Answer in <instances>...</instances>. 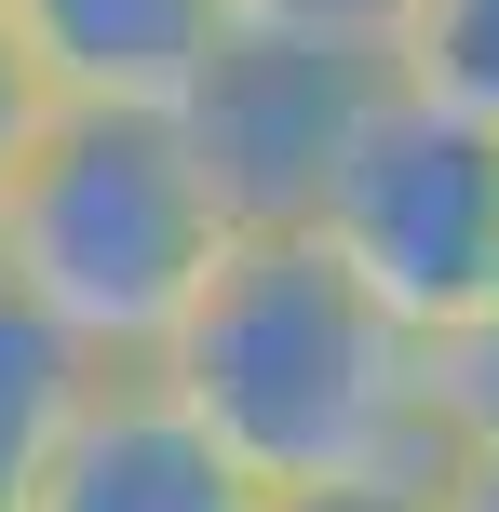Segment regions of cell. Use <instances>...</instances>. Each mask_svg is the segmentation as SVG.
Masks as SVG:
<instances>
[{
  "label": "cell",
  "mask_w": 499,
  "mask_h": 512,
  "mask_svg": "<svg viewBox=\"0 0 499 512\" xmlns=\"http://www.w3.org/2000/svg\"><path fill=\"white\" fill-rule=\"evenodd\" d=\"M311 243L392 310L405 337H473L499 310V135L446 122L419 95H378V122L351 135L338 189H324Z\"/></svg>",
  "instance_id": "3957f363"
},
{
  "label": "cell",
  "mask_w": 499,
  "mask_h": 512,
  "mask_svg": "<svg viewBox=\"0 0 499 512\" xmlns=\"http://www.w3.org/2000/svg\"><path fill=\"white\" fill-rule=\"evenodd\" d=\"M81 391H95V364L0 297V512H41V472H54V445H68Z\"/></svg>",
  "instance_id": "52a82bcc"
},
{
  "label": "cell",
  "mask_w": 499,
  "mask_h": 512,
  "mask_svg": "<svg viewBox=\"0 0 499 512\" xmlns=\"http://www.w3.org/2000/svg\"><path fill=\"white\" fill-rule=\"evenodd\" d=\"M41 122H54V95L27 81L14 27H0V203H14V176H27V149H41Z\"/></svg>",
  "instance_id": "8fae6325"
},
{
  "label": "cell",
  "mask_w": 499,
  "mask_h": 512,
  "mask_svg": "<svg viewBox=\"0 0 499 512\" xmlns=\"http://www.w3.org/2000/svg\"><path fill=\"white\" fill-rule=\"evenodd\" d=\"M378 68H392V95L499 135V0H405V27H392Z\"/></svg>",
  "instance_id": "ba28073f"
},
{
  "label": "cell",
  "mask_w": 499,
  "mask_h": 512,
  "mask_svg": "<svg viewBox=\"0 0 499 512\" xmlns=\"http://www.w3.org/2000/svg\"><path fill=\"white\" fill-rule=\"evenodd\" d=\"M243 27H270V41H324V54H392L405 0H243Z\"/></svg>",
  "instance_id": "30bf717a"
},
{
  "label": "cell",
  "mask_w": 499,
  "mask_h": 512,
  "mask_svg": "<svg viewBox=\"0 0 499 512\" xmlns=\"http://www.w3.org/2000/svg\"><path fill=\"white\" fill-rule=\"evenodd\" d=\"M230 243L243 230L176 122L54 108L14 203H0V297L54 324L95 378H149L176 324L203 310V283L230 270Z\"/></svg>",
  "instance_id": "7a4b0ae2"
},
{
  "label": "cell",
  "mask_w": 499,
  "mask_h": 512,
  "mask_svg": "<svg viewBox=\"0 0 499 512\" xmlns=\"http://www.w3.org/2000/svg\"><path fill=\"white\" fill-rule=\"evenodd\" d=\"M41 512H270V499L162 378H95L41 472Z\"/></svg>",
  "instance_id": "8992f818"
},
{
  "label": "cell",
  "mask_w": 499,
  "mask_h": 512,
  "mask_svg": "<svg viewBox=\"0 0 499 512\" xmlns=\"http://www.w3.org/2000/svg\"><path fill=\"white\" fill-rule=\"evenodd\" d=\"M27 81L54 108H122V122H176L243 41V0H0Z\"/></svg>",
  "instance_id": "5b68a950"
},
{
  "label": "cell",
  "mask_w": 499,
  "mask_h": 512,
  "mask_svg": "<svg viewBox=\"0 0 499 512\" xmlns=\"http://www.w3.org/2000/svg\"><path fill=\"white\" fill-rule=\"evenodd\" d=\"M446 512H499V459H446Z\"/></svg>",
  "instance_id": "4fadbf2b"
},
{
  "label": "cell",
  "mask_w": 499,
  "mask_h": 512,
  "mask_svg": "<svg viewBox=\"0 0 499 512\" xmlns=\"http://www.w3.org/2000/svg\"><path fill=\"white\" fill-rule=\"evenodd\" d=\"M270 512H446V486H324V499H270Z\"/></svg>",
  "instance_id": "7c38bea8"
},
{
  "label": "cell",
  "mask_w": 499,
  "mask_h": 512,
  "mask_svg": "<svg viewBox=\"0 0 499 512\" xmlns=\"http://www.w3.org/2000/svg\"><path fill=\"white\" fill-rule=\"evenodd\" d=\"M189 418L243 459L257 499L324 486H446L432 337H405L311 230H243L176 351L149 364Z\"/></svg>",
  "instance_id": "6da1fadb"
},
{
  "label": "cell",
  "mask_w": 499,
  "mask_h": 512,
  "mask_svg": "<svg viewBox=\"0 0 499 512\" xmlns=\"http://www.w3.org/2000/svg\"><path fill=\"white\" fill-rule=\"evenodd\" d=\"M432 405H446V459H499V310L432 351Z\"/></svg>",
  "instance_id": "9c48e42d"
},
{
  "label": "cell",
  "mask_w": 499,
  "mask_h": 512,
  "mask_svg": "<svg viewBox=\"0 0 499 512\" xmlns=\"http://www.w3.org/2000/svg\"><path fill=\"white\" fill-rule=\"evenodd\" d=\"M378 95H392L378 54H324V41L243 27V41L216 54V81L176 108V135L216 176L230 230H311L324 189H338V162H351V135L378 122Z\"/></svg>",
  "instance_id": "277c9868"
}]
</instances>
